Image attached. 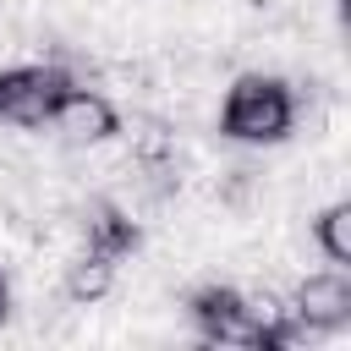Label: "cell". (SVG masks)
Masks as SVG:
<instances>
[{
    "mask_svg": "<svg viewBox=\"0 0 351 351\" xmlns=\"http://www.w3.org/2000/svg\"><path fill=\"white\" fill-rule=\"evenodd\" d=\"M285 307H291V324L302 329V340H318V335L351 324V280L346 274H313L296 285V296Z\"/></svg>",
    "mask_w": 351,
    "mask_h": 351,
    "instance_id": "cell-4",
    "label": "cell"
},
{
    "mask_svg": "<svg viewBox=\"0 0 351 351\" xmlns=\"http://www.w3.org/2000/svg\"><path fill=\"white\" fill-rule=\"evenodd\" d=\"M5 313H11V280L0 274V324H5Z\"/></svg>",
    "mask_w": 351,
    "mask_h": 351,
    "instance_id": "cell-9",
    "label": "cell"
},
{
    "mask_svg": "<svg viewBox=\"0 0 351 351\" xmlns=\"http://www.w3.org/2000/svg\"><path fill=\"white\" fill-rule=\"evenodd\" d=\"M186 313H192V329H197L208 346L269 351V340H263V329H258V318L247 313V296H241L236 285H197L192 302H186Z\"/></svg>",
    "mask_w": 351,
    "mask_h": 351,
    "instance_id": "cell-3",
    "label": "cell"
},
{
    "mask_svg": "<svg viewBox=\"0 0 351 351\" xmlns=\"http://www.w3.org/2000/svg\"><path fill=\"white\" fill-rule=\"evenodd\" d=\"M49 126L66 137V143H104V137H115L121 132V115H115V104L104 99V93H93V88H66L60 93V104H55V115H49Z\"/></svg>",
    "mask_w": 351,
    "mask_h": 351,
    "instance_id": "cell-5",
    "label": "cell"
},
{
    "mask_svg": "<svg viewBox=\"0 0 351 351\" xmlns=\"http://www.w3.org/2000/svg\"><path fill=\"white\" fill-rule=\"evenodd\" d=\"M291 126H296V93H291L280 77L247 71V77L230 82V93H225V104H219V132H225L230 143L263 148V143H280Z\"/></svg>",
    "mask_w": 351,
    "mask_h": 351,
    "instance_id": "cell-1",
    "label": "cell"
},
{
    "mask_svg": "<svg viewBox=\"0 0 351 351\" xmlns=\"http://www.w3.org/2000/svg\"><path fill=\"white\" fill-rule=\"evenodd\" d=\"M110 285H115V263H110V258H99V252L82 247V252L66 263V296H71V302H99Z\"/></svg>",
    "mask_w": 351,
    "mask_h": 351,
    "instance_id": "cell-7",
    "label": "cell"
},
{
    "mask_svg": "<svg viewBox=\"0 0 351 351\" xmlns=\"http://www.w3.org/2000/svg\"><path fill=\"white\" fill-rule=\"evenodd\" d=\"M66 88H71V71L60 60L11 66V71H0V121L22 126V132L49 126V115H55V104H60Z\"/></svg>",
    "mask_w": 351,
    "mask_h": 351,
    "instance_id": "cell-2",
    "label": "cell"
},
{
    "mask_svg": "<svg viewBox=\"0 0 351 351\" xmlns=\"http://www.w3.org/2000/svg\"><path fill=\"white\" fill-rule=\"evenodd\" d=\"M313 241H318V252H324L335 269H346V263H351V203H329V208L313 219Z\"/></svg>",
    "mask_w": 351,
    "mask_h": 351,
    "instance_id": "cell-8",
    "label": "cell"
},
{
    "mask_svg": "<svg viewBox=\"0 0 351 351\" xmlns=\"http://www.w3.org/2000/svg\"><path fill=\"white\" fill-rule=\"evenodd\" d=\"M137 241H143V230H137V219L126 208H115V203H93L88 208V219H82V247L88 252L121 263L126 252H137Z\"/></svg>",
    "mask_w": 351,
    "mask_h": 351,
    "instance_id": "cell-6",
    "label": "cell"
}]
</instances>
